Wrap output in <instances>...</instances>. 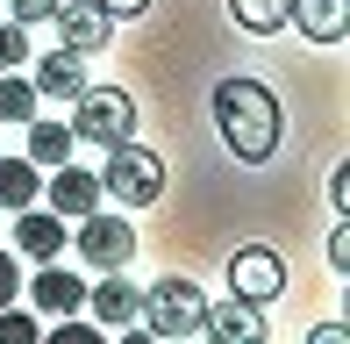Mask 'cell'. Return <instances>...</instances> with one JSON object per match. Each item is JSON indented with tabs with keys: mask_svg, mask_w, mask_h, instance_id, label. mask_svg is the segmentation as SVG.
<instances>
[{
	"mask_svg": "<svg viewBox=\"0 0 350 344\" xmlns=\"http://www.w3.org/2000/svg\"><path fill=\"white\" fill-rule=\"evenodd\" d=\"M22 294H29V316H57V323H65V316H79V308H86V280H79V273H65V265H36V280H22Z\"/></svg>",
	"mask_w": 350,
	"mask_h": 344,
	"instance_id": "cell-8",
	"label": "cell"
},
{
	"mask_svg": "<svg viewBox=\"0 0 350 344\" xmlns=\"http://www.w3.org/2000/svg\"><path fill=\"white\" fill-rule=\"evenodd\" d=\"M14 65H29V29L0 22V72H14Z\"/></svg>",
	"mask_w": 350,
	"mask_h": 344,
	"instance_id": "cell-21",
	"label": "cell"
},
{
	"mask_svg": "<svg viewBox=\"0 0 350 344\" xmlns=\"http://www.w3.org/2000/svg\"><path fill=\"white\" fill-rule=\"evenodd\" d=\"M14 251L36 258V265L65 258V223H57L51 208H22V215H14Z\"/></svg>",
	"mask_w": 350,
	"mask_h": 344,
	"instance_id": "cell-14",
	"label": "cell"
},
{
	"mask_svg": "<svg viewBox=\"0 0 350 344\" xmlns=\"http://www.w3.org/2000/svg\"><path fill=\"white\" fill-rule=\"evenodd\" d=\"M72 136H79V144H100V151L129 144V136H136V101L122 86H86L72 101Z\"/></svg>",
	"mask_w": 350,
	"mask_h": 344,
	"instance_id": "cell-4",
	"label": "cell"
},
{
	"mask_svg": "<svg viewBox=\"0 0 350 344\" xmlns=\"http://www.w3.org/2000/svg\"><path fill=\"white\" fill-rule=\"evenodd\" d=\"M229 294L265 308L272 294H286V258L272 251V244H243V251H229Z\"/></svg>",
	"mask_w": 350,
	"mask_h": 344,
	"instance_id": "cell-6",
	"label": "cell"
},
{
	"mask_svg": "<svg viewBox=\"0 0 350 344\" xmlns=\"http://www.w3.org/2000/svg\"><path fill=\"white\" fill-rule=\"evenodd\" d=\"M8 8H14V22H22V29H36V22H51V14H57V0H8Z\"/></svg>",
	"mask_w": 350,
	"mask_h": 344,
	"instance_id": "cell-23",
	"label": "cell"
},
{
	"mask_svg": "<svg viewBox=\"0 0 350 344\" xmlns=\"http://www.w3.org/2000/svg\"><path fill=\"white\" fill-rule=\"evenodd\" d=\"M279 93L272 86H258V79H221L215 86V130H221V144L236 151L243 165H265L279 151Z\"/></svg>",
	"mask_w": 350,
	"mask_h": 344,
	"instance_id": "cell-1",
	"label": "cell"
},
{
	"mask_svg": "<svg viewBox=\"0 0 350 344\" xmlns=\"http://www.w3.org/2000/svg\"><path fill=\"white\" fill-rule=\"evenodd\" d=\"M136 302H143V287H136L129 273H100L86 287V316L100 323V330H129V323H136Z\"/></svg>",
	"mask_w": 350,
	"mask_h": 344,
	"instance_id": "cell-11",
	"label": "cell"
},
{
	"mask_svg": "<svg viewBox=\"0 0 350 344\" xmlns=\"http://www.w3.org/2000/svg\"><path fill=\"white\" fill-rule=\"evenodd\" d=\"M93 8H100L107 22H129V14H143V8H150V0H93Z\"/></svg>",
	"mask_w": 350,
	"mask_h": 344,
	"instance_id": "cell-25",
	"label": "cell"
},
{
	"mask_svg": "<svg viewBox=\"0 0 350 344\" xmlns=\"http://www.w3.org/2000/svg\"><path fill=\"white\" fill-rule=\"evenodd\" d=\"M229 14L250 29V36H279L286 29V0H229Z\"/></svg>",
	"mask_w": 350,
	"mask_h": 344,
	"instance_id": "cell-18",
	"label": "cell"
},
{
	"mask_svg": "<svg viewBox=\"0 0 350 344\" xmlns=\"http://www.w3.org/2000/svg\"><path fill=\"white\" fill-rule=\"evenodd\" d=\"M43 344H107V330H100V323H79V316H65L57 330H43Z\"/></svg>",
	"mask_w": 350,
	"mask_h": 344,
	"instance_id": "cell-20",
	"label": "cell"
},
{
	"mask_svg": "<svg viewBox=\"0 0 350 344\" xmlns=\"http://www.w3.org/2000/svg\"><path fill=\"white\" fill-rule=\"evenodd\" d=\"M43 208H51L57 215V223H79V215H93V208H100V180H93V172L86 165H51V172H43Z\"/></svg>",
	"mask_w": 350,
	"mask_h": 344,
	"instance_id": "cell-7",
	"label": "cell"
},
{
	"mask_svg": "<svg viewBox=\"0 0 350 344\" xmlns=\"http://www.w3.org/2000/svg\"><path fill=\"white\" fill-rule=\"evenodd\" d=\"M29 86H36V101H79V93H86L93 79H86V58L79 51H65V43H57V51H43V58H29Z\"/></svg>",
	"mask_w": 350,
	"mask_h": 344,
	"instance_id": "cell-9",
	"label": "cell"
},
{
	"mask_svg": "<svg viewBox=\"0 0 350 344\" xmlns=\"http://www.w3.org/2000/svg\"><path fill=\"white\" fill-rule=\"evenodd\" d=\"M107 344H157V337H150V330H136V323H129V330H115Z\"/></svg>",
	"mask_w": 350,
	"mask_h": 344,
	"instance_id": "cell-27",
	"label": "cell"
},
{
	"mask_svg": "<svg viewBox=\"0 0 350 344\" xmlns=\"http://www.w3.org/2000/svg\"><path fill=\"white\" fill-rule=\"evenodd\" d=\"M36 86L22 79V72H0V122H36Z\"/></svg>",
	"mask_w": 350,
	"mask_h": 344,
	"instance_id": "cell-17",
	"label": "cell"
},
{
	"mask_svg": "<svg viewBox=\"0 0 350 344\" xmlns=\"http://www.w3.org/2000/svg\"><path fill=\"white\" fill-rule=\"evenodd\" d=\"M57 43L65 51H79V58H93V51H107V36H115V22H107L93 0H57Z\"/></svg>",
	"mask_w": 350,
	"mask_h": 344,
	"instance_id": "cell-10",
	"label": "cell"
},
{
	"mask_svg": "<svg viewBox=\"0 0 350 344\" xmlns=\"http://www.w3.org/2000/svg\"><path fill=\"white\" fill-rule=\"evenodd\" d=\"M200 316H208V294H200L193 280H179V273H165L157 287H143V302H136V323H143L157 344L193 337V330H200Z\"/></svg>",
	"mask_w": 350,
	"mask_h": 344,
	"instance_id": "cell-2",
	"label": "cell"
},
{
	"mask_svg": "<svg viewBox=\"0 0 350 344\" xmlns=\"http://www.w3.org/2000/svg\"><path fill=\"white\" fill-rule=\"evenodd\" d=\"M36 194H43V172L36 165H29V158H0V208L22 215V208H36Z\"/></svg>",
	"mask_w": 350,
	"mask_h": 344,
	"instance_id": "cell-15",
	"label": "cell"
},
{
	"mask_svg": "<svg viewBox=\"0 0 350 344\" xmlns=\"http://www.w3.org/2000/svg\"><path fill=\"white\" fill-rule=\"evenodd\" d=\"M286 22L308 43H343L350 36V0H286Z\"/></svg>",
	"mask_w": 350,
	"mask_h": 344,
	"instance_id": "cell-13",
	"label": "cell"
},
{
	"mask_svg": "<svg viewBox=\"0 0 350 344\" xmlns=\"http://www.w3.org/2000/svg\"><path fill=\"white\" fill-rule=\"evenodd\" d=\"M79 258L93 265V273H129V258H136V230H129V208H93V215H79Z\"/></svg>",
	"mask_w": 350,
	"mask_h": 344,
	"instance_id": "cell-5",
	"label": "cell"
},
{
	"mask_svg": "<svg viewBox=\"0 0 350 344\" xmlns=\"http://www.w3.org/2000/svg\"><path fill=\"white\" fill-rule=\"evenodd\" d=\"M72 122H29V165L36 172H51V165H65L72 158Z\"/></svg>",
	"mask_w": 350,
	"mask_h": 344,
	"instance_id": "cell-16",
	"label": "cell"
},
{
	"mask_svg": "<svg viewBox=\"0 0 350 344\" xmlns=\"http://www.w3.org/2000/svg\"><path fill=\"white\" fill-rule=\"evenodd\" d=\"M14 302H22V258L0 251V308H14Z\"/></svg>",
	"mask_w": 350,
	"mask_h": 344,
	"instance_id": "cell-22",
	"label": "cell"
},
{
	"mask_svg": "<svg viewBox=\"0 0 350 344\" xmlns=\"http://www.w3.org/2000/svg\"><path fill=\"white\" fill-rule=\"evenodd\" d=\"M329 265L350 273V223H336V237H329Z\"/></svg>",
	"mask_w": 350,
	"mask_h": 344,
	"instance_id": "cell-24",
	"label": "cell"
},
{
	"mask_svg": "<svg viewBox=\"0 0 350 344\" xmlns=\"http://www.w3.org/2000/svg\"><path fill=\"white\" fill-rule=\"evenodd\" d=\"M200 330H208V344H265V308L229 294V302H208Z\"/></svg>",
	"mask_w": 350,
	"mask_h": 344,
	"instance_id": "cell-12",
	"label": "cell"
},
{
	"mask_svg": "<svg viewBox=\"0 0 350 344\" xmlns=\"http://www.w3.org/2000/svg\"><path fill=\"white\" fill-rule=\"evenodd\" d=\"M93 180H100V201H115V208H150V201L165 194V158L129 136V144L107 151V165L93 172Z\"/></svg>",
	"mask_w": 350,
	"mask_h": 344,
	"instance_id": "cell-3",
	"label": "cell"
},
{
	"mask_svg": "<svg viewBox=\"0 0 350 344\" xmlns=\"http://www.w3.org/2000/svg\"><path fill=\"white\" fill-rule=\"evenodd\" d=\"M0 344H43V323L29 316L22 302H14V308H0Z\"/></svg>",
	"mask_w": 350,
	"mask_h": 344,
	"instance_id": "cell-19",
	"label": "cell"
},
{
	"mask_svg": "<svg viewBox=\"0 0 350 344\" xmlns=\"http://www.w3.org/2000/svg\"><path fill=\"white\" fill-rule=\"evenodd\" d=\"M308 344H350V323H314Z\"/></svg>",
	"mask_w": 350,
	"mask_h": 344,
	"instance_id": "cell-26",
	"label": "cell"
}]
</instances>
